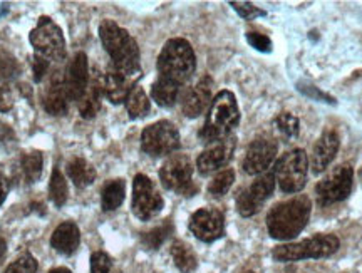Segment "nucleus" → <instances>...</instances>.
I'll return each mask as SVG.
<instances>
[{
	"instance_id": "nucleus-1",
	"label": "nucleus",
	"mask_w": 362,
	"mask_h": 273,
	"mask_svg": "<svg viewBox=\"0 0 362 273\" xmlns=\"http://www.w3.org/2000/svg\"><path fill=\"white\" fill-rule=\"evenodd\" d=\"M99 37L110 54L112 67L121 74L128 77H138L141 74V64H139V47L138 42L131 37V34L115 21H104L99 25Z\"/></svg>"
},
{
	"instance_id": "nucleus-2",
	"label": "nucleus",
	"mask_w": 362,
	"mask_h": 273,
	"mask_svg": "<svg viewBox=\"0 0 362 273\" xmlns=\"http://www.w3.org/2000/svg\"><path fill=\"white\" fill-rule=\"evenodd\" d=\"M312 202L307 194H297L287 202L274 204L267 215V230L275 240H292L307 226Z\"/></svg>"
},
{
	"instance_id": "nucleus-3",
	"label": "nucleus",
	"mask_w": 362,
	"mask_h": 273,
	"mask_svg": "<svg viewBox=\"0 0 362 273\" xmlns=\"http://www.w3.org/2000/svg\"><path fill=\"white\" fill-rule=\"evenodd\" d=\"M240 122V109L235 99V94L230 91H220L215 95L214 101L208 109V116L205 124L200 131V138L205 143L223 139L232 134V131Z\"/></svg>"
},
{
	"instance_id": "nucleus-4",
	"label": "nucleus",
	"mask_w": 362,
	"mask_h": 273,
	"mask_svg": "<svg viewBox=\"0 0 362 273\" xmlns=\"http://www.w3.org/2000/svg\"><path fill=\"white\" fill-rule=\"evenodd\" d=\"M156 67L160 77L173 81L180 86L188 83L197 69V57L192 44L181 37L170 39L158 56Z\"/></svg>"
},
{
	"instance_id": "nucleus-5",
	"label": "nucleus",
	"mask_w": 362,
	"mask_h": 273,
	"mask_svg": "<svg viewBox=\"0 0 362 273\" xmlns=\"http://www.w3.org/2000/svg\"><path fill=\"white\" fill-rule=\"evenodd\" d=\"M341 247L336 235H314L298 243L279 245L272 252L275 262H298L307 258H327Z\"/></svg>"
},
{
	"instance_id": "nucleus-6",
	"label": "nucleus",
	"mask_w": 362,
	"mask_h": 273,
	"mask_svg": "<svg viewBox=\"0 0 362 273\" xmlns=\"http://www.w3.org/2000/svg\"><path fill=\"white\" fill-rule=\"evenodd\" d=\"M275 183L284 193H298L305 188L309 175V158L304 149L297 148L285 153L274 166Z\"/></svg>"
},
{
	"instance_id": "nucleus-7",
	"label": "nucleus",
	"mask_w": 362,
	"mask_h": 273,
	"mask_svg": "<svg viewBox=\"0 0 362 273\" xmlns=\"http://www.w3.org/2000/svg\"><path fill=\"white\" fill-rule=\"evenodd\" d=\"M30 44L37 56L45 61L61 62L66 57V39L61 27L51 17H40L37 27L29 35Z\"/></svg>"
},
{
	"instance_id": "nucleus-8",
	"label": "nucleus",
	"mask_w": 362,
	"mask_h": 273,
	"mask_svg": "<svg viewBox=\"0 0 362 273\" xmlns=\"http://www.w3.org/2000/svg\"><path fill=\"white\" fill-rule=\"evenodd\" d=\"M354 183V170L351 165L344 163L327 173L315 186L317 203L320 207H330V204L341 203L349 198Z\"/></svg>"
},
{
	"instance_id": "nucleus-9",
	"label": "nucleus",
	"mask_w": 362,
	"mask_h": 273,
	"mask_svg": "<svg viewBox=\"0 0 362 273\" xmlns=\"http://www.w3.org/2000/svg\"><path fill=\"white\" fill-rule=\"evenodd\" d=\"M161 185L166 190L176 191L183 197H193L197 193V186L193 183V165L188 154L178 153L163 163L160 170Z\"/></svg>"
},
{
	"instance_id": "nucleus-10",
	"label": "nucleus",
	"mask_w": 362,
	"mask_h": 273,
	"mask_svg": "<svg viewBox=\"0 0 362 273\" xmlns=\"http://www.w3.org/2000/svg\"><path fill=\"white\" fill-rule=\"evenodd\" d=\"M180 148V133L173 122L158 121L144 127L141 149L149 156H166Z\"/></svg>"
},
{
	"instance_id": "nucleus-11",
	"label": "nucleus",
	"mask_w": 362,
	"mask_h": 273,
	"mask_svg": "<svg viewBox=\"0 0 362 273\" xmlns=\"http://www.w3.org/2000/svg\"><path fill=\"white\" fill-rule=\"evenodd\" d=\"M165 202L160 191L146 175H136L133 181V213L141 221L155 218L163 210Z\"/></svg>"
},
{
	"instance_id": "nucleus-12",
	"label": "nucleus",
	"mask_w": 362,
	"mask_h": 273,
	"mask_svg": "<svg viewBox=\"0 0 362 273\" xmlns=\"http://www.w3.org/2000/svg\"><path fill=\"white\" fill-rule=\"evenodd\" d=\"M275 176L272 171L260 175L259 178L245 190H242L237 197V210L243 218H250L262 210L267 199L272 197L275 190Z\"/></svg>"
},
{
	"instance_id": "nucleus-13",
	"label": "nucleus",
	"mask_w": 362,
	"mask_h": 273,
	"mask_svg": "<svg viewBox=\"0 0 362 273\" xmlns=\"http://www.w3.org/2000/svg\"><path fill=\"white\" fill-rule=\"evenodd\" d=\"M277 141L269 136H260V138L253 139L247 149L245 158H243V170L252 176L264 175L277 158Z\"/></svg>"
},
{
	"instance_id": "nucleus-14",
	"label": "nucleus",
	"mask_w": 362,
	"mask_h": 273,
	"mask_svg": "<svg viewBox=\"0 0 362 273\" xmlns=\"http://www.w3.org/2000/svg\"><path fill=\"white\" fill-rule=\"evenodd\" d=\"M235 148H237V139L235 136H226L223 139L208 143L197 159V168L202 175H211V173L221 170L232 161Z\"/></svg>"
},
{
	"instance_id": "nucleus-15",
	"label": "nucleus",
	"mask_w": 362,
	"mask_h": 273,
	"mask_svg": "<svg viewBox=\"0 0 362 273\" xmlns=\"http://www.w3.org/2000/svg\"><path fill=\"white\" fill-rule=\"evenodd\" d=\"M189 231L200 242L214 243L223 236L225 218L216 208H202L189 218Z\"/></svg>"
},
{
	"instance_id": "nucleus-16",
	"label": "nucleus",
	"mask_w": 362,
	"mask_h": 273,
	"mask_svg": "<svg viewBox=\"0 0 362 273\" xmlns=\"http://www.w3.org/2000/svg\"><path fill=\"white\" fill-rule=\"evenodd\" d=\"M211 91H214V79L210 76H203L183 95V101H181V111H183V115L187 117L202 116L205 112V109L214 101Z\"/></svg>"
},
{
	"instance_id": "nucleus-17",
	"label": "nucleus",
	"mask_w": 362,
	"mask_h": 273,
	"mask_svg": "<svg viewBox=\"0 0 362 273\" xmlns=\"http://www.w3.org/2000/svg\"><path fill=\"white\" fill-rule=\"evenodd\" d=\"M339 146H341V139H339L337 131L330 129V127L324 129L322 134L317 139L310 156V168L315 175H320V173L327 170L330 163L337 156Z\"/></svg>"
},
{
	"instance_id": "nucleus-18",
	"label": "nucleus",
	"mask_w": 362,
	"mask_h": 273,
	"mask_svg": "<svg viewBox=\"0 0 362 273\" xmlns=\"http://www.w3.org/2000/svg\"><path fill=\"white\" fill-rule=\"evenodd\" d=\"M66 89L71 101H79L83 98L89 86V62L84 52H78L67 67Z\"/></svg>"
},
{
	"instance_id": "nucleus-19",
	"label": "nucleus",
	"mask_w": 362,
	"mask_h": 273,
	"mask_svg": "<svg viewBox=\"0 0 362 273\" xmlns=\"http://www.w3.org/2000/svg\"><path fill=\"white\" fill-rule=\"evenodd\" d=\"M67 101H71L67 95L66 79L62 72H54L45 86L42 93V106L49 115L64 116L67 112Z\"/></svg>"
},
{
	"instance_id": "nucleus-20",
	"label": "nucleus",
	"mask_w": 362,
	"mask_h": 273,
	"mask_svg": "<svg viewBox=\"0 0 362 273\" xmlns=\"http://www.w3.org/2000/svg\"><path fill=\"white\" fill-rule=\"evenodd\" d=\"M133 79L134 77L121 74L119 71L111 67V69L104 74V95H106L112 104L126 103L131 89L136 86Z\"/></svg>"
},
{
	"instance_id": "nucleus-21",
	"label": "nucleus",
	"mask_w": 362,
	"mask_h": 273,
	"mask_svg": "<svg viewBox=\"0 0 362 273\" xmlns=\"http://www.w3.org/2000/svg\"><path fill=\"white\" fill-rule=\"evenodd\" d=\"M104 95V74L94 72L93 79L89 81L88 91L78 101L79 112L84 120H93L101 111V101Z\"/></svg>"
},
{
	"instance_id": "nucleus-22",
	"label": "nucleus",
	"mask_w": 362,
	"mask_h": 273,
	"mask_svg": "<svg viewBox=\"0 0 362 273\" xmlns=\"http://www.w3.org/2000/svg\"><path fill=\"white\" fill-rule=\"evenodd\" d=\"M81 231L72 221H64L54 230L51 236V247L61 255H72L79 248Z\"/></svg>"
},
{
	"instance_id": "nucleus-23",
	"label": "nucleus",
	"mask_w": 362,
	"mask_h": 273,
	"mask_svg": "<svg viewBox=\"0 0 362 273\" xmlns=\"http://www.w3.org/2000/svg\"><path fill=\"white\" fill-rule=\"evenodd\" d=\"M181 86L173 83V81L165 79V77H158L151 86V98L158 106L171 108L175 106L176 99L180 95Z\"/></svg>"
},
{
	"instance_id": "nucleus-24",
	"label": "nucleus",
	"mask_w": 362,
	"mask_h": 273,
	"mask_svg": "<svg viewBox=\"0 0 362 273\" xmlns=\"http://www.w3.org/2000/svg\"><path fill=\"white\" fill-rule=\"evenodd\" d=\"M67 175L78 188H86L96 181V168L84 158H72L67 163Z\"/></svg>"
},
{
	"instance_id": "nucleus-25",
	"label": "nucleus",
	"mask_w": 362,
	"mask_h": 273,
	"mask_svg": "<svg viewBox=\"0 0 362 273\" xmlns=\"http://www.w3.org/2000/svg\"><path fill=\"white\" fill-rule=\"evenodd\" d=\"M126 197L124 180H111L101 191V208L104 211H115L121 207Z\"/></svg>"
},
{
	"instance_id": "nucleus-26",
	"label": "nucleus",
	"mask_w": 362,
	"mask_h": 273,
	"mask_svg": "<svg viewBox=\"0 0 362 273\" xmlns=\"http://www.w3.org/2000/svg\"><path fill=\"white\" fill-rule=\"evenodd\" d=\"M171 258H173L176 268H178L181 273H193L198 267V258L192 247L180 242V240H176V242L171 245Z\"/></svg>"
},
{
	"instance_id": "nucleus-27",
	"label": "nucleus",
	"mask_w": 362,
	"mask_h": 273,
	"mask_svg": "<svg viewBox=\"0 0 362 273\" xmlns=\"http://www.w3.org/2000/svg\"><path fill=\"white\" fill-rule=\"evenodd\" d=\"M126 109H128V115L131 120H139V117H144L151 109V103H149V98L144 93L141 86L136 84L131 93L126 99Z\"/></svg>"
},
{
	"instance_id": "nucleus-28",
	"label": "nucleus",
	"mask_w": 362,
	"mask_h": 273,
	"mask_svg": "<svg viewBox=\"0 0 362 273\" xmlns=\"http://www.w3.org/2000/svg\"><path fill=\"white\" fill-rule=\"evenodd\" d=\"M21 176L27 185H33L40 178L44 168V159L42 154L39 151H30L25 153L21 158Z\"/></svg>"
},
{
	"instance_id": "nucleus-29",
	"label": "nucleus",
	"mask_w": 362,
	"mask_h": 273,
	"mask_svg": "<svg viewBox=\"0 0 362 273\" xmlns=\"http://www.w3.org/2000/svg\"><path fill=\"white\" fill-rule=\"evenodd\" d=\"M173 233V223L166 220L163 225L156 226V228L146 231V233L141 235V243L144 248L148 250H158L163 243L168 240V236Z\"/></svg>"
},
{
	"instance_id": "nucleus-30",
	"label": "nucleus",
	"mask_w": 362,
	"mask_h": 273,
	"mask_svg": "<svg viewBox=\"0 0 362 273\" xmlns=\"http://www.w3.org/2000/svg\"><path fill=\"white\" fill-rule=\"evenodd\" d=\"M67 181L64 178L59 168H54L51 181H49V198L52 199V203L56 204L57 208L64 207L67 202Z\"/></svg>"
},
{
	"instance_id": "nucleus-31",
	"label": "nucleus",
	"mask_w": 362,
	"mask_h": 273,
	"mask_svg": "<svg viewBox=\"0 0 362 273\" xmlns=\"http://www.w3.org/2000/svg\"><path fill=\"white\" fill-rule=\"evenodd\" d=\"M235 181V171L230 170V168H226V170H221L215 175V178L210 181V185H208V193L211 194V197L215 198H220L223 197L232 188Z\"/></svg>"
},
{
	"instance_id": "nucleus-32",
	"label": "nucleus",
	"mask_w": 362,
	"mask_h": 273,
	"mask_svg": "<svg viewBox=\"0 0 362 273\" xmlns=\"http://www.w3.org/2000/svg\"><path fill=\"white\" fill-rule=\"evenodd\" d=\"M90 273H121L107 253L94 252L90 255Z\"/></svg>"
},
{
	"instance_id": "nucleus-33",
	"label": "nucleus",
	"mask_w": 362,
	"mask_h": 273,
	"mask_svg": "<svg viewBox=\"0 0 362 273\" xmlns=\"http://www.w3.org/2000/svg\"><path fill=\"white\" fill-rule=\"evenodd\" d=\"M275 124L288 138H297L298 131H300V121L292 112H282V115H279L277 120H275Z\"/></svg>"
},
{
	"instance_id": "nucleus-34",
	"label": "nucleus",
	"mask_w": 362,
	"mask_h": 273,
	"mask_svg": "<svg viewBox=\"0 0 362 273\" xmlns=\"http://www.w3.org/2000/svg\"><path fill=\"white\" fill-rule=\"evenodd\" d=\"M37 260L30 253H25L16 262H12L4 273H37Z\"/></svg>"
},
{
	"instance_id": "nucleus-35",
	"label": "nucleus",
	"mask_w": 362,
	"mask_h": 273,
	"mask_svg": "<svg viewBox=\"0 0 362 273\" xmlns=\"http://www.w3.org/2000/svg\"><path fill=\"white\" fill-rule=\"evenodd\" d=\"M297 89L300 91L302 94L307 95V98L314 99V101H319V103H329V104H336L337 101L332 98V95H329L327 93H324V91H320L319 88H315L314 84L307 83V81H298L297 83Z\"/></svg>"
},
{
	"instance_id": "nucleus-36",
	"label": "nucleus",
	"mask_w": 362,
	"mask_h": 273,
	"mask_svg": "<svg viewBox=\"0 0 362 273\" xmlns=\"http://www.w3.org/2000/svg\"><path fill=\"white\" fill-rule=\"evenodd\" d=\"M230 6L233 7V11L238 13L242 19L245 21H255L257 17H265L267 12L262 8L255 7L250 2H230Z\"/></svg>"
},
{
	"instance_id": "nucleus-37",
	"label": "nucleus",
	"mask_w": 362,
	"mask_h": 273,
	"mask_svg": "<svg viewBox=\"0 0 362 273\" xmlns=\"http://www.w3.org/2000/svg\"><path fill=\"white\" fill-rule=\"evenodd\" d=\"M247 40L255 51L265 54L272 52V40L265 34H260V32H247Z\"/></svg>"
},
{
	"instance_id": "nucleus-38",
	"label": "nucleus",
	"mask_w": 362,
	"mask_h": 273,
	"mask_svg": "<svg viewBox=\"0 0 362 273\" xmlns=\"http://www.w3.org/2000/svg\"><path fill=\"white\" fill-rule=\"evenodd\" d=\"M49 67H51V62L45 61L44 57H40L35 54L34 61H33V71H34V81L35 83H40L44 79V76L47 74Z\"/></svg>"
},
{
	"instance_id": "nucleus-39",
	"label": "nucleus",
	"mask_w": 362,
	"mask_h": 273,
	"mask_svg": "<svg viewBox=\"0 0 362 273\" xmlns=\"http://www.w3.org/2000/svg\"><path fill=\"white\" fill-rule=\"evenodd\" d=\"M12 106H13L12 91L2 79H0V112L11 111Z\"/></svg>"
},
{
	"instance_id": "nucleus-40",
	"label": "nucleus",
	"mask_w": 362,
	"mask_h": 273,
	"mask_svg": "<svg viewBox=\"0 0 362 273\" xmlns=\"http://www.w3.org/2000/svg\"><path fill=\"white\" fill-rule=\"evenodd\" d=\"M16 136H13L12 129L4 122H0V143H13Z\"/></svg>"
},
{
	"instance_id": "nucleus-41",
	"label": "nucleus",
	"mask_w": 362,
	"mask_h": 273,
	"mask_svg": "<svg viewBox=\"0 0 362 273\" xmlns=\"http://www.w3.org/2000/svg\"><path fill=\"white\" fill-rule=\"evenodd\" d=\"M8 180L6 178V175H2L0 173V207H2V203L6 202L7 194H8Z\"/></svg>"
},
{
	"instance_id": "nucleus-42",
	"label": "nucleus",
	"mask_w": 362,
	"mask_h": 273,
	"mask_svg": "<svg viewBox=\"0 0 362 273\" xmlns=\"http://www.w3.org/2000/svg\"><path fill=\"white\" fill-rule=\"evenodd\" d=\"M6 250H7V243H6V240L0 238V258H2L4 255H6Z\"/></svg>"
},
{
	"instance_id": "nucleus-43",
	"label": "nucleus",
	"mask_w": 362,
	"mask_h": 273,
	"mask_svg": "<svg viewBox=\"0 0 362 273\" xmlns=\"http://www.w3.org/2000/svg\"><path fill=\"white\" fill-rule=\"evenodd\" d=\"M49 273H72L69 268H64V267H59V268H54V270H51Z\"/></svg>"
},
{
	"instance_id": "nucleus-44",
	"label": "nucleus",
	"mask_w": 362,
	"mask_h": 273,
	"mask_svg": "<svg viewBox=\"0 0 362 273\" xmlns=\"http://www.w3.org/2000/svg\"><path fill=\"white\" fill-rule=\"evenodd\" d=\"M285 273H300V272H297V270H293V268H291V270H287Z\"/></svg>"
},
{
	"instance_id": "nucleus-45",
	"label": "nucleus",
	"mask_w": 362,
	"mask_h": 273,
	"mask_svg": "<svg viewBox=\"0 0 362 273\" xmlns=\"http://www.w3.org/2000/svg\"><path fill=\"white\" fill-rule=\"evenodd\" d=\"M247 273H253V272H247Z\"/></svg>"
}]
</instances>
